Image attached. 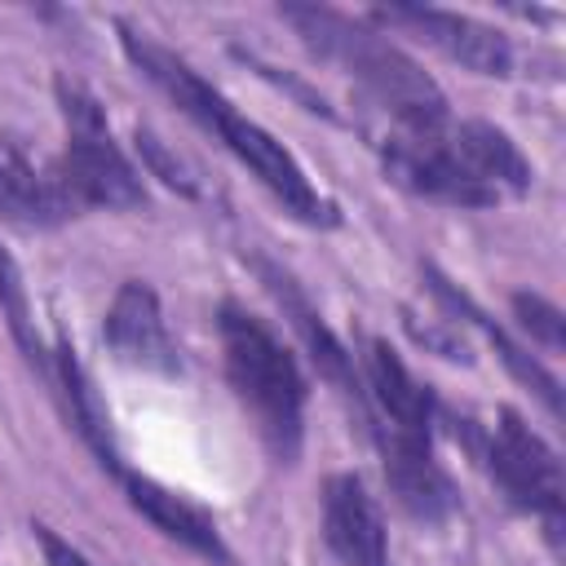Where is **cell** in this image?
Masks as SVG:
<instances>
[{
	"label": "cell",
	"instance_id": "7c38bea8",
	"mask_svg": "<svg viewBox=\"0 0 566 566\" xmlns=\"http://www.w3.org/2000/svg\"><path fill=\"white\" fill-rule=\"evenodd\" d=\"M323 539L340 566H389V535L376 495L358 473H327Z\"/></svg>",
	"mask_w": 566,
	"mask_h": 566
},
{
	"label": "cell",
	"instance_id": "277c9868",
	"mask_svg": "<svg viewBox=\"0 0 566 566\" xmlns=\"http://www.w3.org/2000/svg\"><path fill=\"white\" fill-rule=\"evenodd\" d=\"M217 340H221V367L252 416L265 451L279 464H292L305 442V402L310 385L292 354V345L252 310L226 301L217 310Z\"/></svg>",
	"mask_w": 566,
	"mask_h": 566
},
{
	"label": "cell",
	"instance_id": "2e32d148",
	"mask_svg": "<svg viewBox=\"0 0 566 566\" xmlns=\"http://www.w3.org/2000/svg\"><path fill=\"white\" fill-rule=\"evenodd\" d=\"M133 142H137V155H142V164H146L150 177H159L168 190H177V195H186V199H199V195H203L199 168H195L181 150H172L155 128H137Z\"/></svg>",
	"mask_w": 566,
	"mask_h": 566
},
{
	"label": "cell",
	"instance_id": "ac0fdd59",
	"mask_svg": "<svg viewBox=\"0 0 566 566\" xmlns=\"http://www.w3.org/2000/svg\"><path fill=\"white\" fill-rule=\"evenodd\" d=\"M31 535H35V544H40V557H44V566H93L71 539H62L53 526H44V522H35L31 526Z\"/></svg>",
	"mask_w": 566,
	"mask_h": 566
},
{
	"label": "cell",
	"instance_id": "8992f818",
	"mask_svg": "<svg viewBox=\"0 0 566 566\" xmlns=\"http://www.w3.org/2000/svg\"><path fill=\"white\" fill-rule=\"evenodd\" d=\"M478 464L491 473V482L531 517L544 522L548 535L562 531V509H566V478L557 451L513 411L500 407L491 424H469L464 429Z\"/></svg>",
	"mask_w": 566,
	"mask_h": 566
},
{
	"label": "cell",
	"instance_id": "4fadbf2b",
	"mask_svg": "<svg viewBox=\"0 0 566 566\" xmlns=\"http://www.w3.org/2000/svg\"><path fill=\"white\" fill-rule=\"evenodd\" d=\"M80 217L71 195L62 190L53 164L31 159V150L0 133V221L22 226V230H49Z\"/></svg>",
	"mask_w": 566,
	"mask_h": 566
},
{
	"label": "cell",
	"instance_id": "30bf717a",
	"mask_svg": "<svg viewBox=\"0 0 566 566\" xmlns=\"http://www.w3.org/2000/svg\"><path fill=\"white\" fill-rule=\"evenodd\" d=\"M106 473L119 482L124 500H128L164 539L181 544L186 553H195V557L208 562V566H234V553H230V544H226V535H221V526H217V517H212L208 509H199V504L186 500L181 491L155 482L150 473L124 464V455H119Z\"/></svg>",
	"mask_w": 566,
	"mask_h": 566
},
{
	"label": "cell",
	"instance_id": "6da1fadb",
	"mask_svg": "<svg viewBox=\"0 0 566 566\" xmlns=\"http://www.w3.org/2000/svg\"><path fill=\"white\" fill-rule=\"evenodd\" d=\"M380 168L416 199L447 208H495L531 190L535 168L517 142L486 119H433L367 128Z\"/></svg>",
	"mask_w": 566,
	"mask_h": 566
},
{
	"label": "cell",
	"instance_id": "9a60e30c",
	"mask_svg": "<svg viewBox=\"0 0 566 566\" xmlns=\"http://www.w3.org/2000/svg\"><path fill=\"white\" fill-rule=\"evenodd\" d=\"M0 310L9 318V332H13L18 349H22V358L53 385V345H44V336L35 332V310H31L22 270H18V261L4 248H0Z\"/></svg>",
	"mask_w": 566,
	"mask_h": 566
},
{
	"label": "cell",
	"instance_id": "52a82bcc",
	"mask_svg": "<svg viewBox=\"0 0 566 566\" xmlns=\"http://www.w3.org/2000/svg\"><path fill=\"white\" fill-rule=\"evenodd\" d=\"M358 376H363V389L371 402V424H367L371 442H385V438L433 442V424L442 420V407H438L433 389L402 363V354L385 336H363Z\"/></svg>",
	"mask_w": 566,
	"mask_h": 566
},
{
	"label": "cell",
	"instance_id": "7a4b0ae2",
	"mask_svg": "<svg viewBox=\"0 0 566 566\" xmlns=\"http://www.w3.org/2000/svg\"><path fill=\"white\" fill-rule=\"evenodd\" d=\"M119 49L124 57L137 66V75H146L186 119H195L208 137H217L279 203L283 212H292L296 221L314 226V230H332L340 221V208L310 181V172L301 168V159L256 119H248L217 84H208L181 53H172L168 44H159L155 35L119 22Z\"/></svg>",
	"mask_w": 566,
	"mask_h": 566
},
{
	"label": "cell",
	"instance_id": "9c48e42d",
	"mask_svg": "<svg viewBox=\"0 0 566 566\" xmlns=\"http://www.w3.org/2000/svg\"><path fill=\"white\" fill-rule=\"evenodd\" d=\"M371 22L398 27L416 40H424L429 49H438L442 57L460 62L473 75H509L513 71V44L504 31L469 18V13H451V9H429V4H389V9H371Z\"/></svg>",
	"mask_w": 566,
	"mask_h": 566
},
{
	"label": "cell",
	"instance_id": "5bb4252c",
	"mask_svg": "<svg viewBox=\"0 0 566 566\" xmlns=\"http://www.w3.org/2000/svg\"><path fill=\"white\" fill-rule=\"evenodd\" d=\"M424 279H429V292L442 301V310L455 314V318H464L469 327H478V332L486 336V345L500 354V363L513 371V380H522V385L544 402V411H548L553 420H562V385H557V376H553L535 354H526V349H522V345H517V340H513V336H509V332H504V327H500V323H495L469 292H460L447 274H438L433 265H424Z\"/></svg>",
	"mask_w": 566,
	"mask_h": 566
},
{
	"label": "cell",
	"instance_id": "ba28073f",
	"mask_svg": "<svg viewBox=\"0 0 566 566\" xmlns=\"http://www.w3.org/2000/svg\"><path fill=\"white\" fill-rule=\"evenodd\" d=\"M252 265H256V274H261V283H265V292L279 301L287 327L296 332V340H301V349L310 354V363L318 367V376L354 407V416H358V424H363V433H367V424H371V402H367V389H363V376H358V358L349 354V345L327 327L323 310L305 296V287H301L283 265H274V261H265V256H252Z\"/></svg>",
	"mask_w": 566,
	"mask_h": 566
},
{
	"label": "cell",
	"instance_id": "e0dca14e",
	"mask_svg": "<svg viewBox=\"0 0 566 566\" xmlns=\"http://www.w3.org/2000/svg\"><path fill=\"white\" fill-rule=\"evenodd\" d=\"M509 310H513L517 327L531 336V345H539L548 354H562V345H566V318H562V310L548 296H539V292H513L509 296Z\"/></svg>",
	"mask_w": 566,
	"mask_h": 566
},
{
	"label": "cell",
	"instance_id": "3957f363",
	"mask_svg": "<svg viewBox=\"0 0 566 566\" xmlns=\"http://www.w3.org/2000/svg\"><path fill=\"white\" fill-rule=\"evenodd\" d=\"M283 22L296 27V35L332 66H340L363 97L371 102V111L389 124H433L447 119V93L438 88V80L402 49L394 44L380 27H371L367 18H349L340 9L327 4H283L279 9Z\"/></svg>",
	"mask_w": 566,
	"mask_h": 566
},
{
	"label": "cell",
	"instance_id": "5b68a950",
	"mask_svg": "<svg viewBox=\"0 0 566 566\" xmlns=\"http://www.w3.org/2000/svg\"><path fill=\"white\" fill-rule=\"evenodd\" d=\"M53 93H57V111H62V124H66V146L53 159V172H57L62 190L71 195L75 212H88V208H111V212L146 208L142 172L119 150V142L111 137L106 106L97 102V93L75 75H57Z\"/></svg>",
	"mask_w": 566,
	"mask_h": 566
},
{
	"label": "cell",
	"instance_id": "8fae6325",
	"mask_svg": "<svg viewBox=\"0 0 566 566\" xmlns=\"http://www.w3.org/2000/svg\"><path fill=\"white\" fill-rule=\"evenodd\" d=\"M111 354L128 367H142V371H159V376H177L181 371V349L168 332V318H164V305L155 296L150 283L142 279H124L119 292L111 296V310H106V327H102Z\"/></svg>",
	"mask_w": 566,
	"mask_h": 566
}]
</instances>
